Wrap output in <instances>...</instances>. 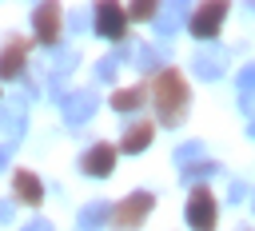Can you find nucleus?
<instances>
[{
  "mask_svg": "<svg viewBox=\"0 0 255 231\" xmlns=\"http://www.w3.org/2000/svg\"><path fill=\"white\" fill-rule=\"evenodd\" d=\"M195 76L199 80H219L223 76V56L219 52H199L195 56Z\"/></svg>",
  "mask_w": 255,
  "mask_h": 231,
  "instance_id": "nucleus-14",
  "label": "nucleus"
},
{
  "mask_svg": "<svg viewBox=\"0 0 255 231\" xmlns=\"http://www.w3.org/2000/svg\"><path fill=\"white\" fill-rule=\"evenodd\" d=\"M215 171H219V167H215V163H211V159H203V163H195V167H187V171H183V175H187V179H191V183H195V179H203V175H215Z\"/></svg>",
  "mask_w": 255,
  "mask_h": 231,
  "instance_id": "nucleus-17",
  "label": "nucleus"
},
{
  "mask_svg": "<svg viewBox=\"0 0 255 231\" xmlns=\"http://www.w3.org/2000/svg\"><path fill=\"white\" fill-rule=\"evenodd\" d=\"M96 92H72V96H64V119L68 123H84V119H92V112H96Z\"/></svg>",
  "mask_w": 255,
  "mask_h": 231,
  "instance_id": "nucleus-9",
  "label": "nucleus"
},
{
  "mask_svg": "<svg viewBox=\"0 0 255 231\" xmlns=\"http://www.w3.org/2000/svg\"><path fill=\"white\" fill-rule=\"evenodd\" d=\"M147 104V92L143 88H124V92H112V108L116 112H139Z\"/></svg>",
  "mask_w": 255,
  "mask_h": 231,
  "instance_id": "nucleus-13",
  "label": "nucleus"
},
{
  "mask_svg": "<svg viewBox=\"0 0 255 231\" xmlns=\"http://www.w3.org/2000/svg\"><path fill=\"white\" fill-rule=\"evenodd\" d=\"M4 163H8V147H0V171H4Z\"/></svg>",
  "mask_w": 255,
  "mask_h": 231,
  "instance_id": "nucleus-24",
  "label": "nucleus"
},
{
  "mask_svg": "<svg viewBox=\"0 0 255 231\" xmlns=\"http://www.w3.org/2000/svg\"><path fill=\"white\" fill-rule=\"evenodd\" d=\"M32 24H36V40H40V44H56V40H60L64 16H60L56 4H40V8L32 12Z\"/></svg>",
  "mask_w": 255,
  "mask_h": 231,
  "instance_id": "nucleus-7",
  "label": "nucleus"
},
{
  "mask_svg": "<svg viewBox=\"0 0 255 231\" xmlns=\"http://www.w3.org/2000/svg\"><path fill=\"white\" fill-rule=\"evenodd\" d=\"M96 32L108 40H124L128 36V12L120 4H100L96 8Z\"/></svg>",
  "mask_w": 255,
  "mask_h": 231,
  "instance_id": "nucleus-6",
  "label": "nucleus"
},
{
  "mask_svg": "<svg viewBox=\"0 0 255 231\" xmlns=\"http://www.w3.org/2000/svg\"><path fill=\"white\" fill-rule=\"evenodd\" d=\"M147 100L155 104L159 123L175 127V123L183 119V112H187L191 92H187V80H183L175 68H163V72H155V80H151V88H147Z\"/></svg>",
  "mask_w": 255,
  "mask_h": 231,
  "instance_id": "nucleus-1",
  "label": "nucleus"
},
{
  "mask_svg": "<svg viewBox=\"0 0 255 231\" xmlns=\"http://www.w3.org/2000/svg\"><path fill=\"white\" fill-rule=\"evenodd\" d=\"M239 88H243V92H255V64H247V68L239 72Z\"/></svg>",
  "mask_w": 255,
  "mask_h": 231,
  "instance_id": "nucleus-20",
  "label": "nucleus"
},
{
  "mask_svg": "<svg viewBox=\"0 0 255 231\" xmlns=\"http://www.w3.org/2000/svg\"><path fill=\"white\" fill-rule=\"evenodd\" d=\"M151 207H155V195H151V191H131L128 199H120V203L112 207V227L131 231V227H139V223L147 219Z\"/></svg>",
  "mask_w": 255,
  "mask_h": 231,
  "instance_id": "nucleus-2",
  "label": "nucleus"
},
{
  "mask_svg": "<svg viewBox=\"0 0 255 231\" xmlns=\"http://www.w3.org/2000/svg\"><path fill=\"white\" fill-rule=\"evenodd\" d=\"M116 60H120V56H104L100 68H96V76H100V80H112V76H116Z\"/></svg>",
  "mask_w": 255,
  "mask_h": 231,
  "instance_id": "nucleus-19",
  "label": "nucleus"
},
{
  "mask_svg": "<svg viewBox=\"0 0 255 231\" xmlns=\"http://www.w3.org/2000/svg\"><path fill=\"white\" fill-rule=\"evenodd\" d=\"M0 219H4V223L12 219V203H8V199H0Z\"/></svg>",
  "mask_w": 255,
  "mask_h": 231,
  "instance_id": "nucleus-22",
  "label": "nucleus"
},
{
  "mask_svg": "<svg viewBox=\"0 0 255 231\" xmlns=\"http://www.w3.org/2000/svg\"><path fill=\"white\" fill-rule=\"evenodd\" d=\"M251 135H255V123H251Z\"/></svg>",
  "mask_w": 255,
  "mask_h": 231,
  "instance_id": "nucleus-25",
  "label": "nucleus"
},
{
  "mask_svg": "<svg viewBox=\"0 0 255 231\" xmlns=\"http://www.w3.org/2000/svg\"><path fill=\"white\" fill-rule=\"evenodd\" d=\"M24 231H52V227H48V223H44V219H36V223H28V227H24Z\"/></svg>",
  "mask_w": 255,
  "mask_h": 231,
  "instance_id": "nucleus-23",
  "label": "nucleus"
},
{
  "mask_svg": "<svg viewBox=\"0 0 255 231\" xmlns=\"http://www.w3.org/2000/svg\"><path fill=\"white\" fill-rule=\"evenodd\" d=\"M135 56H139L135 60L139 68H155V48H135Z\"/></svg>",
  "mask_w": 255,
  "mask_h": 231,
  "instance_id": "nucleus-21",
  "label": "nucleus"
},
{
  "mask_svg": "<svg viewBox=\"0 0 255 231\" xmlns=\"http://www.w3.org/2000/svg\"><path fill=\"white\" fill-rule=\"evenodd\" d=\"M24 60H28V40L12 36L4 48H0V80H16L24 72Z\"/></svg>",
  "mask_w": 255,
  "mask_h": 231,
  "instance_id": "nucleus-8",
  "label": "nucleus"
},
{
  "mask_svg": "<svg viewBox=\"0 0 255 231\" xmlns=\"http://www.w3.org/2000/svg\"><path fill=\"white\" fill-rule=\"evenodd\" d=\"M124 12H128L131 20H151L159 8H155V4H131V8H124Z\"/></svg>",
  "mask_w": 255,
  "mask_h": 231,
  "instance_id": "nucleus-18",
  "label": "nucleus"
},
{
  "mask_svg": "<svg viewBox=\"0 0 255 231\" xmlns=\"http://www.w3.org/2000/svg\"><path fill=\"white\" fill-rule=\"evenodd\" d=\"M151 135H155V123H147V119H135V123H128V131H124V139H120V151L135 155V151H143V147L151 143Z\"/></svg>",
  "mask_w": 255,
  "mask_h": 231,
  "instance_id": "nucleus-10",
  "label": "nucleus"
},
{
  "mask_svg": "<svg viewBox=\"0 0 255 231\" xmlns=\"http://www.w3.org/2000/svg\"><path fill=\"white\" fill-rule=\"evenodd\" d=\"M112 167H116V147H112V143H92V147L80 155V171L92 175V179L112 175Z\"/></svg>",
  "mask_w": 255,
  "mask_h": 231,
  "instance_id": "nucleus-5",
  "label": "nucleus"
},
{
  "mask_svg": "<svg viewBox=\"0 0 255 231\" xmlns=\"http://www.w3.org/2000/svg\"><path fill=\"white\" fill-rule=\"evenodd\" d=\"M12 187H16V199H20V203H32V207H36V203L44 199V183H40L32 171H16V175H12Z\"/></svg>",
  "mask_w": 255,
  "mask_h": 231,
  "instance_id": "nucleus-11",
  "label": "nucleus"
},
{
  "mask_svg": "<svg viewBox=\"0 0 255 231\" xmlns=\"http://www.w3.org/2000/svg\"><path fill=\"white\" fill-rule=\"evenodd\" d=\"M187 223L195 231H215V199H211V187H191L187 195Z\"/></svg>",
  "mask_w": 255,
  "mask_h": 231,
  "instance_id": "nucleus-3",
  "label": "nucleus"
},
{
  "mask_svg": "<svg viewBox=\"0 0 255 231\" xmlns=\"http://www.w3.org/2000/svg\"><path fill=\"white\" fill-rule=\"evenodd\" d=\"M104 219H112V207H108V203H88V207L80 211V231H96Z\"/></svg>",
  "mask_w": 255,
  "mask_h": 231,
  "instance_id": "nucleus-15",
  "label": "nucleus"
},
{
  "mask_svg": "<svg viewBox=\"0 0 255 231\" xmlns=\"http://www.w3.org/2000/svg\"><path fill=\"white\" fill-rule=\"evenodd\" d=\"M199 155H203V143H183V147L175 151V163H179V167L187 171V167H195V163H203Z\"/></svg>",
  "mask_w": 255,
  "mask_h": 231,
  "instance_id": "nucleus-16",
  "label": "nucleus"
},
{
  "mask_svg": "<svg viewBox=\"0 0 255 231\" xmlns=\"http://www.w3.org/2000/svg\"><path fill=\"white\" fill-rule=\"evenodd\" d=\"M0 131H4L8 139H20V135H24V108H20V104L0 108Z\"/></svg>",
  "mask_w": 255,
  "mask_h": 231,
  "instance_id": "nucleus-12",
  "label": "nucleus"
},
{
  "mask_svg": "<svg viewBox=\"0 0 255 231\" xmlns=\"http://www.w3.org/2000/svg\"><path fill=\"white\" fill-rule=\"evenodd\" d=\"M223 16H227V4H199L195 12H191V20H187V28H191V36H199V40H211L219 28H223Z\"/></svg>",
  "mask_w": 255,
  "mask_h": 231,
  "instance_id": "nucleus-4",
  "label": "nucleus"
}]
</instances>
